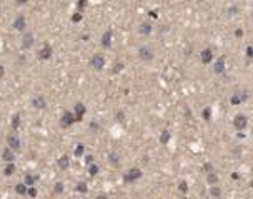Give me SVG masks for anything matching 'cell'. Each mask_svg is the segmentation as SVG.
<instances>
[{
	"instance_id": "obj_12",
	"label": "cell",
	"mask_w": 253,
	"mask_h": 199,
	"mask_svg": "<svg viewBox=\"0 0 253 199\" xmlns=\"http://www.w3.org/2000/svg\"><path fill=\"white\" fill-rule=\"evenodd\" d=\"M225 71V57H220L216 61L213 63V73L216 75H222Z\"/></svg>"
},
{
	"instance_id": "obj_37",
	"label": "cell",
	"mask_w": 253,
	"mask_h": 199,
	"mask_svg": "<svg viewBox=\"0 0 253 199\" xmlns=\"http://www.w3.org/2000/svg\"><path fill=\"white\" fill-rule=\"evenodd\" d=\"M93 159H95V158H93L92 154H87V158H85V161H87L88 166H90V164H93Z\"/></svg>"
},
{
	"instance_id": "obj_26",
	"label": "cell",
	"mask_w": 253,
	"mask_h": 199,
	"mask_svg": "<svg viewBox=\"0 0 253 199\" xmlns=\"http://www.w3.org/2000/svg\"><path fill=\"white\" fill-rule=\"evenodd\" d=\"M170 136H172L170 131H166V130H165V131L160 134V143H162V144H166V143L170 141Z\"/></svg>"
},
{
	"instance_id": "obj_15",
	"label": "cell",
	"mask_w": 253,
	"mask_h": 199,
	"mask_svg": "<svg viewBox=\"0 0 253 199\" xmlns=\"http://www.w3.org/2000/svg\"><path fill=\"white\" fill-rule=\"evenodd\" d=\"M2 159L7 163H13V159H15V153L12 151V149H9V148H5L3 149V153H2Z\"/></svg>"
},
{
	"instance_id": "obj_33",
	"label": "cell",
	"mask_w": 253,
	"mask_h": 199,
	"mask_svg": "<svg viewBox=\"0 0 253 199\" xmlns=\"http://www.w3.org/2000/svg\"><path fill=\"white\" fill-rule=\"evenodd\" d=\"M178 189L182 191V192H186V191H188V184H186L185 181H182V182H180V186H178Z\"/></svg>"
},
{
	"instance_id": "obj_21",
	"label": "cell",
	"mask_w": 253,
	"mask_h": 199,
	"mask_svg": "<svg viewBox=\"0 0 253 199\" xmlns=\"http://www.w3.org/2000/svg\"><path fill=\"white\" fill-rule=\"evenodd\" d=\"M206 181H208V184L216 186V184H218V176H216V173H215V171L208 173V174H206Z\"/></svg>"
},
{
	"instance_id": "obj_8",
	"label": "cell",
	"mask_w": 253,
	"mask_h": 199,
	"mask_svg": "<svg viewBox=\"0 0 253 199\" xmlns=\"http://www.w3.org/2000/svg\"><path fill=\"white\" fill-rule=\"evenodd\" d=\"M32 106L35 108V110H43L45 106H47V101H45V98L42 95H37L32 98Z\"/></svg>"
},
{
	"instance_id": "obj_20",
	"label": "cell",
	"mask_w": 253,
	"mask_h": 199,
	"mask_svg": "<svg viewBox=\"0 0 253 199\" xmlns=\"http://www.w3.org/2000/svg\"><path fill=\"white\" fill-rule=\"evenodd\" d=\"M35 181H37V176H32L30 173H27V174H25V178H23V184H25L27 188H32Z\"/></svg>"
},
{
	"instance_id": "obj_24",
	"label": "cell",
	"mask_w": 253,
	"mask_h": 199,
	"mask_svg": "<svg viewBox=\"0 0 253 199\" xmlns=\"http://www.w3.org/2000/svg\"><path fill=\"white\" fill-rule=\"evenodd\" d=\"M15 191H17V194L23 196V194H27V186H25L23 182H19V184L15 186Z\"/></svg>"
},
{
	"instance_id": "obj_30",
	"label": "cell",
	"mask_w": 253,
	"mask_h": 199,
	"mask_svg": "<svg viewBox=\"0 0 253 199\" xmlns=\"http://www.w3.org/2000/svg\"><path fill=\"white\" fill-rule=\"evenodd\" d=\"M210 118H212V110L206 106V108L203 110V120L205 121H210Z\"/></svg>"
},
{
	"instance_id": "obj_3",
	"label": "cell",
	"mask_w": 253,
	"mask_h": 199,
	"mask_svg": "<svg viewBox=\"0 0 253 199\" xmlns=\"http://www.w3.org/2000/svg\"><path fill=\"white\" fill-rule=\"evenodd\" d=\"M142 169H138V168H132V169H128V173L125 174V182H133V181L140 179L142 178Z\"/></svg>"
},
{
	"instance_id": "obj_41",
	"label": "cell",
	"mask_w": 253,
	"mask_h": 199,
	"mask_svg": "<svg viewBox=\"0 0 253 199\" xmlns=\"http://www.w3.org/2000/svg\"><path fill=\"white\" fill-rule=\"evenodd\" d=\"M117 68H115V71H118V70H122V68H123V63H117Z\"/></svg>"
},
{
	"instance_id": "obj_18",
	"label": "cell",
	"mask_w": 253,
	"mask_h": 199,
	"mask_svg": "<svg viewBox=\"0 0 253 199\" xmlns=\"http://www.w3.org/2000/svg\"><path fill=\"white\" fill-rule=\"evenodd\" d=\"M138 32H140L142 35H150V33H152V25H150V23H146V22H143V23H140Z\"/></svg>"
},
{
	"instance_id": "obj_44",
	"label": "cell",
	"mask_w": 253,
	"mask_h": 199,
	"mask_svg": "<svg viewBox=\"0 0 253 199\" xmlns=\"http://www.w3.org/2000/svg\"><path fill=\"white\" fill-rule=\"evenodd\" d=\"M97 199H108L105 194H100V196H97Z\"/></svg>"
},
{
	"instance_id": "obj_45",
	"label": "cell",
	"mask_w": 253,
	"mask_h": 199,
	"mask_svg": "<svg viewBox=\"0 0 253 199\" xmlns=\"http://www.w3.org/2000/svg\"><path fill=\"white\" fill-rule=\"evenodd\" d=\"M232 178H233V179H240V176H238L236 173H233V174H232Z\"/></svg>"
},
{
	"instance_id": "obj_5",
	"label": "cell",
	"mask_w": 253,
	"mask_h": 199,
	"mask_svg": "<svg viewBox=\"0 0 253 199\" xmlns=\"http://www.w3.org/2000/svg\"><path fill=\"white\" fill-rule=\"evenodd\" d=\"M7 144H9V149H19L20 146H22V141H20V138L13 133V134H10L9 138H7Z\"/></svg>"
},
{
	"instance_id": "obj_2",
	"label": "cell",
	"mask_w": 253,
	"mask_h": 199,
	"mask_svg": "<svg viewBox=\"0 0 253 199\" xmlns=\"http://www.w3.org/2000/svg\"><path fill=\"white\" fill-rule=\"evenodd\" d=\"M90 65H92V68L93 70H97V71H100V70H103V66H105V58H103V55H93L92 57V60H90Z\"/></svg>"
},
{
	"instance_id": "obj_32",
	"label": "cell",
	"mask_w": 253,
	"mask_h": 199,
	"mask_svg": "<svg viewBox=\"0 0 253 199\" xmlns=\"http://www.w3.org/2000/svg\"><path fill=\"white\" fill-rule=\"evenodd\" d=\"M80 20H82V12H77V13L72 15V22H73V23H77V22H80Z\"/></svg>"
},
{
	"instance_id": "obj_36",
	"label": "cell",
	"mask_w": 253,
	"mask_h": 199,
	"mask_svg": "<svg viewBox=\"0 0 253 199\" xmlns=\"http://www.w3.org/2000/svg\"><path fill=\"white\" fill-rule=\"evenodd\" d=\"M226 12H228V13H230V15H236V12H238V9H236V7H228V9H226Z\"/></svg>"
},
{
	"instance_id": "obj_9",
	"label": "cell",
	"mask_w": 253,
	"mask_h": 199,
	"mask_svg": "<svg viewBox=\"0 0 253 199\" xmlns=\"http://www.w3.org/2000/svg\"><path fill=\"white\" fill-rule=\"evenodd\" d=\"M33 42H35V37H33V33H30V32H27L23 37H22V48H30L32 45H33Z\"/></svg>"
},
{
	"instance_id": "obj_34",
	"label": "cell",
	"mask_w": 253,
	"mask_h": 199,
	"mask_svg": "<svg viewBox=\"0 0 253 199\" xmlns=\"http://www.w3.org/2000/svg\"><path fill=\"white\" fill-rule=\"evenodd\" d=\"M62 191H63V182H57V184H55V192L60 194Z\"/></svg>"
},
{
	"instance_id": "obj_40",
	"label": "cell",
	"mask_w": 253,
	"mask_h": 199,
	"mask_svg": "<svg viewBox=\"0 0 253 199\" xmlns=\"http://www.w3.org/2000/svg\"><path fill=\"white\" fill-rule=\"evenodd\" d=\"M90 128L97 131V130H98V123H97V121H92V123H90Z\"/></svg>"
},
{
	"instance_id": "obj_17",
	"label": "cell",
	"mask_w": 253,
	"mask_h": 199,
	"mask_svg": "<svg viewBox=\"0 0 253 199\" xmlns=\"http://www.w3.org/2000/svg\"><path fill=\"white\" fill-rule=\"evenodd\" d=\"M59 166H60V169H68L70 168V159H68L67 154H62L59 158Z\"/></svg>"
},
{
	"instance_id": "obj_28",
	"label": "cell",
	"mask_w": 253,
	"mask_h": 199,
	"mask_svg": "<svg viewBox=\"0 0 253 199\" xmlns=\"http://www.w3.org/2000/svg\"><path fill=\"white\" fill-rule=\"evenodd\" d=\"M83 151H85V146L80 143V144H77V146H75V151H73V154H75V156H82V154H83Z\"/></svg>"
},
{
	"instance_id": "obj_1",
	"label": "cell",
	"mask_w": 253,
	"mask_h": 199,
	"mask_svg": "<svg viewBox=\"0 0 253 199\" xmlns=\"http://www.w3.org/2000/svg\"><path fill=\"white\" fill-rule=\"evenodd\" d=\"M138 57L142 58L143 61H152L153 57H155V53H153V48L148 47V45H142V47L138 48Z\"/></svg>"
},
{
	"instance_id": "obj_14",
	"label": "cell",
	"mask_w": 253,
	"mask_h": 199,
	"mask_svg": "<svg viewBox=\"0 0 253 199\" xmlns=\"http://www.w3.org/2000/svg\"><path fill=\"white\" fill-rule=\"evenodd\" d=\"M246 100V93H243V95H240L238 91L236 93H233L232 95V98H230V103L233 104V106H238V104H242Z\"/></svg>"
},
{
	"instance_id": "obj_27",
	"label": "cell",
	"mask_w": 253,
	"mask_h": 199,
	"mask_svg": "<svg viewBox=\"0 0 253 199\" xmlns=\"http://www.w3.org/2000/svg\"><path fill=\"white\" fill-rule=\"evenodd\" d=\"M20 124V114H13L12 116V121H10V126L13 128V130H17Z\"/></svg>"
},
{
	"instance_id": "obj_25",
	"label": "cell",
	"mask_w": 253,
	"mask_h": 199,
	"mask_svg": "<svg viewBox=\"0 0 253 199\" xmlns=\"http://www.w3.org/2000/svg\"><path fill=\"white\" fill-rule=\"evenodd\" d=\"M210 194H212L213 198H220V196H222V189H220V186H210Z\"/></svg>"
},
{
	"instance_id": "obj_42",
	"label": "cell",
	"mask_w": 253,
	"mask_h": 199,
	"mask_svg": "<svg viewBox=\"0 0 253 199\" xmlns=\"http://www.w3.org/2000/svg\"><path fill=\"white\" fill-rule=\"evenodd\" d=\"M150 17H153V19L156 17V12H155V10H152V12H150Z\"/></svg>"
},
{
	"instance_id": "obj_22",
	"label": "cell",
	"mask_w": 253,
	"mask_h": 199,
	"mask_svg": "<svg viewBox=\"0 0 253 199\" xmlns=\"http://www.w3.org/2000/svg\"><path fill=\"white\" fill-rule=\"evenodd\" d=\"M15 169H17L15 164H13V163H9V164L5 166V169H3V174H5V176H12V174L15 173Z\"/></svg>"
},
{
	"instance_id": "obj_19",
	"label": "cell",
	"mask_w": 253,
	"mask_h": 199,
	"mask_svg": "<svg viewBox=\"0 0 253 199\" xmlns=\"http://www.w3.org/2000/svg\"><path fill=\"white\" fill-rule=\"evenodd\" d=\"M108 161H110V164H113V166H118L120 164V154L117 151H112L108 154Z\"/></svg>"
},
{
	"instance_id": "obj_29",
	"label": "cell",
	"mask_w": 253,
	"mask_h": 199,
	"mask_svg": "<svg viewBox=\"0 0 253 199\" xmlns=\"http://www.w3.org/2000/svg\"><path fill=\"white\" fill-rule=\"evenodd\" d=\"M77 191H78V192H82V194H85V192L88 191L87 182H78V184H77Z\"/></svg>"
},
{
	"instance_id": "obj_7",
	"label": "cell",
	"mask_w": 253,
	"mask_h": 199,
	"mask_svg": "<svg viewBox=\"0 0 253 199\" xmlns=\"http://www.w3.org/2000/svg\"><path fill=\"white\" fill-rule=\"evenodd\" d=\"M200 60H202V63H205V65L212 63V61H213V52H212L210 48L202 50V52H200Z\"/></svg>"
},
{
	"instance_id": "obj_39",
	"label": "cell",
	"mask_w": 253,
	"mask_h": 199,
	"mask_svg": "<svg viewBox=\"0 0 253 199\" xmlns=\"http://www.w3.org/2000/svg\"><path fill=\"white\" fill-rule=\"evenodd\" d=\"M235 37L242 38V37H243V30H242V28H236V30H235Z\"/></svg>"
},
{
	"instance_id": "obj_38",
	"label": "cell",
	"mask_w": 253,
	"mask_h": 199,
	"mask_svg": "<svg viewBox=\"0 0 253 199\" xmlns=\"http://www.w3.org/2000/svg\"><path fill=\"white\" fill-rule=\"evenodd\" d=\"M246 57H248V58H252V57H253V48L250 47V45L246 47Z\"/></svg>"
},
{
	"instance_id": "obj_16",
	"label": "cell",
	"mask_w": 253,
	"mask_h": 199,
	"mask_svg": "<svg viewBox=\"0 0 253 199\" xmlns=\"http://www.w3.org/2000/svg\"><path fill=\"white\" fill-rule=\"evenodd\" d=\"M102 45L105 48L112 47V30H107V32L102 35Z\"/></svg>"
},
{
	"instance_id": "obj_4",
	"label": "cell",
	"mask_w": 253,
	"mask_h": 199,
	"mask_svg": "<svg viewBox=\"0 0 253 199\" xmlns=\"http://www.w3.org/2000/svg\"><path fill=\"white\" fill-rule=\"evenodd\" d=\"M233 124H235V128L242 133L245 128H246V124H248V118H246L245 114H236L235 120H233Z\"/></svg>"
},
{
	"instance_id": "obj_10",
	"label": "cell",
	"mask_w": 253,
	"mask_h": 199,
	"mask_svg": "<svg viewBox=\"0 0 253 199\" xmlns=\"http://www.w3.org/2000/svg\"><path fill=\"white\" fill-rule=\"evenodd\" d=\"M52 53H53V50H52V47L50 45H45L43 48H40L39 52V60H49V58H52Z\"/></svg>"
},
{
	"instance_id": "obj_43",
	"label": "cell",
	"mask_w": 253,
	"mask_h": 199,
	"mask_svg": "<svg viewBox=\"0 0 253 199\" xmlns=\"http://www.w3.org/2000/svg\"><path fill=\"white\" fill-rule=\"evenodd\" d=\"M3 73H5V70H3V66L0 65V76H3Z\"/></svg>"
},
{
	"instance_id": "obj_31",
	"label": "cell",
	"mask_w": 253,
	"mask_h": 199,
	"mask_svg": "<svg viewBox=\"0 0 253 199\" xmlns=\"http://www.w3.org/2000/svg\"><path fill=\"white\" fill-rule=\"evenodd\" d=\"M27 196L29 198H37V189L32 186V188H27Z\"/></svg>"
},
{
	"instance_id": "obj_13",
	"label": "cell",
	"mask_w": 253,
	"mask_h": 199,
	"mask_svg": "<svg viewBox=\"0 0 253 199\" xmlns=\"http://www.w3.org/2000/svg\"><path fill=\"white\" fill-rule=\"evenodd\" d=\"M12 27H13L15 30H25V27H27V20H25V17H23V15H19L17 19L13 20Z\"/></svg>"
},
{
	"instance_id": "obj_6",
	"label": "cell",
	"mask_w": 253,
	"mask_h": 199,
	"mask_svg": "<svg viewBox=\"0 0 253 199\" xmlns=\"http://www.w3.org/2000/svg\"><path fill=\"white\" fill-rule=\"evenodd\" d=\"M85 113H87L85 104H83V103H77V104H75V113H73L75 121H82V120H83V116H85Z\"/></svg>"
},
{
	"instance_id": "obj_11",
	"label": "cell",
	"mask_w": 253,
	"mask_h": 199,
	"mask_svg": "<svg viewBox=\"0 0 253 199\" xmlns=\"http://www.w3.org/2000/svg\"><path fill=\"white\" fill-rule=\"evenodd\" d=\"M75 123V118H73V113L72 111H65V113L62 114V126H72V124Z\"/></svg>"
},
{
	"instance_id": "obj_23",
	"label": "cell",
	"mask_w": 253,
	"mask_h": 199,
	"mask_svg": "<svg viewBox=\"0 0 253 199\" xmlns=\"http://www.w3.org/2000/svg\"><path fill=\"white\" fill-rule=\"evenodd\" d=\"M98 171H100V168H98V164H95V163L88 166V174H90L92 178H93V176H97V174H98Z\"/></svg>"
},
{
	"instance_id": "obj_35",
	"label": "cell",
	"mask_w": 253,
	"mask_h": 199,
	"mask_svg": "<svg viewBox=\"0 0 253 199\" xmlns=\"http://www.w3.org/2000/svg\"><path fill=\"white\" fill-rule=\"evenodd\" d=\"M115 118H117L118 121H125V113H123V111H118V113L115 114Z\"/></svg>"
}]
</instances>
